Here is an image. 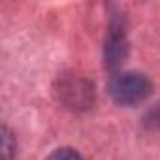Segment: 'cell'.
I'll return each instance as SVG.
<instances>
[{"label":"cell","instance_id":"cell-1","mask_svg":"<svg viewBox=\"0 0 160 160\" xmlns=\"http://www.w3.org/2000/svg\"><path fill=\"white\" fill-rule=\"evenodd\" d=\"M109 92L121 106H134L145 100L151 92V81L141 73H119L111 79Z\"/></svg>","mask_w":160,"mask_h":160},{"label":"cell","instance_id":"cell-2","mask_svg":"<svg viewBox=\"0 0 160 160\" xmlns=\"http://www.w3.org/2000/svg\"><path fill=\"white\" fill-rule=\"evenodd\" d=\"M47 160H83V158L73 149H57L55 152H51L47 156Z\"/></svg>","mask_w":160,"mask_h":160},{"label":"cell","instance_id":"cell-3","mask_svg":"<svg viewBox=\"0 0 160 160\" xmlns=\"http://www.w3.org/2000/svg\"><path fill=\"white\" fill-rule=\"evenodd\" d=\"M2 132H4V136H2V154H4V160H10L12 149H15V147H12V143H10V132L6 128Z\"/></svg>","mask_w":160,"mask_h":160},{"label":"cell","instance_id":"cell-4","mask_svg":"<svg viewBox=\"0 0 160 160\" xmlns=\"http://www.w3.org/2000/svg\"><path fill=\"white\" fill-rule=\"evenodd\" d=\"M149 121H151L152 126H158V128H160V104H158V108H154V109L149 113Z\"/></svg>","mask_w":160,"mask_h":160}]
</instances>
